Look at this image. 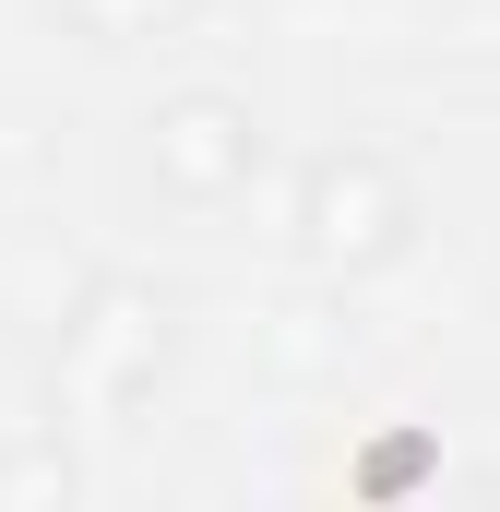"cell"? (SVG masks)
<instances>
[{
	"instance_id": "6da1fadb",
	"label": "cell",
	"mask_w": 500,
	"mask_h": 512,
	"mask_svg": "<svg viewBox=\"0 0 500 512\" xmlns=\"http://www.w3.org/2000/svg\"><path fill=\"white\" fill-rule=\"evenodd\" d=\"M417 227H429V191L405 179V155H381V143H310L298 155V179H286V262L310 274V286H370L393 262L417 251Z\"/></svg>"
},
{
	"instance_id": "7a4b0ae2",
	"label": "cell",
	"mask_w": 500,
	"mask_h": 512,
	"mask_svg": "<svg viewBox=\"0 0 500 512\" xmlns=\"http://www.w3.org/2000/svg\"><path fill=\"white\" fill-rule=\"evenodd\" d=\"M167 370H179V298L155 274H84L60 310V358H48L60 405L96 429H131L167 393Z\"/></svg>"
},
{
	"instance_id": "3957f363",
	"label": "cell",
	"mask_w": 500,
	"mask_h": 512,
	"mask_svg": "<svg viewBox=\"0 0 500 512\" xmlns=\"http://www.w3.org/2000/svg\"><path fill=\"white\" fill-rule=\"evenodd\" d=\"M262 155H274V131H262V108H250L239 84H167L131 120V179L167 215H239Z\"/></svg>"
},
{
	"instance_id": "277c9868",
	"label": "cell",
	"mask_w": 500,
	"mask_h": 512,
	"mask_svg": "<svg viewBox=\"0 0 500 512\" xmlns=\"http://www.w3.org/2000/svg\"><path fill=\"white\" fill-rule=\"evenodd\" d=\"M72 489H84V465H72L60 417H36V429L0 441V501H72Z\"/></svg>"
},
{
	"instance_id": "5b68a950",
	"label": "cell",
	"mask_w": 500,
	"mask_h": 512,
	"mask_svg": "<svg viewBox=\"0 0 500 512\" xmlns=\"http://www.w3.org/2000/svg\"><path fill=\"white\" fill-rule=\"evenodd\" d=\"M203 0H72V24L96 36V48H143V36H179Z\"/></svg>"
},
{
	"instance_id": "8992f818",
	"label": "cell",
	"mask_w": 500,
	"mask_h": 512,
	"mask_svg": "<svg viewBox=\"0 0 500 512\" xmlns=\"http://www.w3.org/2000/svg\"><path fill=\"white\" fill-rule=\"evenodd\" d=\"M489 477H500V465H489Z\"/></svg>"
}]
</instances>
